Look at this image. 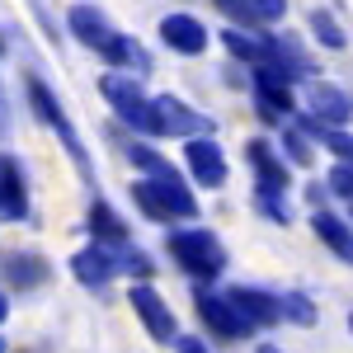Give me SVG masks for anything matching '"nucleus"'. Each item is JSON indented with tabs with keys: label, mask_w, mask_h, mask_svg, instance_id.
<instances>
[{
	"label": "nucleus",
	"mask_w": 353,
	"mask_h": 353,
	"mask_svg": "<svg viewBox=\"0 0 353 353\" xmlns=\"http://www.w3.org/2000/svg\"><path fill=\"white\" fill-rule=\"evenodd\" d=\"M132 203L151 221H189V217H198V198L184 189L179 174H161V179L146 174V179H137L132 184Z\"/></svg>",
	"instance_id": "obj_1"
},
{
	"label": "nucleus",
	"mask_w": 353,
	"mask_h": 353,
	"mask_svg": "<svg viewBox=\"0 0 353 353\" xmlns=\"http://www.w3.org/2000/svg\"><path fill=\"white\" fill-rule=\"evenodd\" d=\"M99 90H104V99L113 104V113L128 123V128H137L141 137H161V118H156V99L141 90V81L137 76H123V71H109L104 81H99Z\"/></svg>",
	"instance_id": "obj_2"
},
{
	"label": "nucleus",
	"mask_w": 353,
	"mask_h": 353,
	"mask_svg": "<svg viewBox=\"0 0 353 353\" xmlns=\"http://www.w3.org/2000/svg\"><path fill=\"white\" fill-rule=\"evenodd\" d=\"M170 259L189 273V278H198V283H212V278H221V269H226L221 241L212 236V231H198V226L170 231Z\"/></svg>",
	"instance_id": "obj_3"
},
{
	"label": "nucleus",
	"mask_w": 353,
	"mask_h": 353,
	"mask_svg": "<svg viewBox=\"0 0 353 353\" xmlns=\"http://www.w3.org/2000/svg\"><path fill=\"white\" fill-rule=\"evenodd\" d=\"M292 71H283V66H254V94H259V113L269 118V123H283L288 113H292Z\"/></svg>",
	"instance_id": "obj_4"
},
{
	"label": "nucleus",
	"mask_w": 353,
	"mask_h": 353,
	"mask_svg": "<svg viewBox=\"0 0 353 353\" xmlns=\"http://www.w3.org/2000/svg\"><path fill=\"white\" fill-rule=\"evenodd\" d=\"M193 306H198V316H203V325L212 330V334H221V339H241V334H250V316H245L241 306L231 297H212L208 288H198L193 292Z\"/></svg>",
	"instance_id": "obj_5"
},
{
	"label": "nucleus",
	"mask_w": 353,
	"mask_h": 353,
	"mask_svg": "<svg viewBox=\"0 0 353 353\" xmlns=\"http://www.w3.org/2000/svg\"><path fill=\"white\" fill-rule=\"evenodd\" d=\"M28 104H33V113H38V118H43V123H48V128H52V132L61 137V141H66L71 161H76V165L85 170V146H81V137H76V128H71L66 109H61V104L52 99V90H48L43 81H28Z\"/></svg>",
	"instance_id": "obj_6"
},
{
	"label": "nucleus",
	"mask_w": 353,
	"mask_h": 353,
	"mask_svg": "<svg viewBox=\"0 0 353 353\" xmlns=\"http://www.w3.org/2000/svg\"><path fill=\"white\" fill-rule=\"evenodd\" d=\"M184 161H189V174L203 189H221V184H226V156H221V146L212 137H189Z\"/></svg>",
	"instance_id": "obj_7"
},
{
	"label": "nucleus",
	"mask_w": 353,
	"mask_h": 353,
	"mask_svg": "<svg viewBox=\"0 0 353 353\" xmlns=\"http://www.w3.org/2000/svg\"><path fill=\"white\" fill-rule=\"evenodd\" d=\"M128 301H132V311L141 316V325H146V334H151V339H161V344H170V339H174V311L161 301V292H156V288L137 283Z\"/></svg>",
	"instance_id": "obj_8"
},
{
	"label": "nucleus",
	"mask_w": 353,
	"mask_h": 353,
	"mask_svg": "<svg viewBox=\"0 0 353 353\" xmlns=\"http://www.w3.org/2000/svg\"><path fill=\"white\" fill-rule=\"evenodd\" d=\"M161 43L179 57H198V52H208V28L198 24L193 14H165L161 19Z\"/></svg>",
	"instance_id": "obj_9"
},
{
	"label": "nucleus",
	"mask_w": 353,
	"mask_h": 353,
	"mask_svg": "<svg viewBox=\"0 0 353 353\" xmlns=\"http://www.w3.org/2000/svg\"><path fill=\"white\" fill-rule=\"evenodd\" d=\"M156 118H161V137H203V128H212L174 94H156Z\"/></svg>",
	"instance_id": "obj_10"
},
{
	"label": "nucleus",
	"mask_w": 353,
	"mask_h": 353,
	"mask_svg": "<svg viewBox=\"0 0 353 353\" xmlns=\"http://www.w3.org/2000/svg\"><path fill=\"white\" fill-rule=\"evenodd\" d=\"M71 273L81 278L85 288H104L113 273H123V269H118V254H113L109 245L94 241V245H85V250H76V254H71Z\"/></svg>",
	"instance_id": "obj_11"
},
{
	"label": "nucleus",
	"mask_w": 353,
	"mask_h": 353,
	"mask_svg": "<svg viewBox=\"0 0 353 353\" xmlns=\"http://www.w3.org/2000/svg\"><path fill=\"white\" fill-rule=\"evenodd\" d=\"M306 109L316 113L321 123H330V128H344V123L353 118V99L339 90V85L311 81V90H306Z\"/></svg>",
	"instance_id": "obj_12"
},
{
	"label": "nucleus",
	"mask_w": 353,
	"mask_h": 353,
	"mask_svg": "<svg viewBox=\"0 0 353 353\" xmlns=\"http://www.w3.org/2000/svg\"><path fill=\"white\" fill-rule=\"evenodd\" d=\"M245 161H250V170H254V189H288V165H283V156L273 151L264 137H254V141H245Z\"/></svg>",
	"instance_id": "obj_13"
},
{
	"label": "nucleus",
	"mask_w": 353,
	"mask_h": 353,
	"mask_svg": "<svg viewBox=\"0 0 353 353\" xmlns=\"http://www.w3.org/2000/svg\"><path fill=\"white\" fill-rule=\"evenodd\" d=\"M66 24H71V33L81 38L85 48H94V52H104V48L113 43V33H118V28L104 19V10H94V5H71Z\"/></svg>",
	"instance_id": "obj_14"
},
{
	"label": "nucleus",
	"mask_w": 353,
	"mask_h": 353,
	"mask_svg": "<svg viewBox=\"0 0 353 353\" xmlns=\"http://www.w3.org/2000/svg\"><path fill=\"white\" fill-rule=\"evenodd\" d=\"M226 297L241 306L245 316H250V325H278L283 321V297H273V292H264V288H231Z\"/></svg>",
	"instance_id": "obj_15"
},
{
	"label": "nucleus",
	"mask_w": 353,
	"mask_h": 353,
	"mask_svg": "<svg viewBox=\"0 0 353 353\" xmlns=\"http://www.w3.org/2000/svg\"><path fill=\"white\" fill-rule=\"evenodd\" d=\"M28 217V189L14 161H0V221H24Z\"/></svg>",
	"instance_id": "obj_16"
},
{
	"label": "nucleus",
	"mask_w": 353,
	"mask_h": 353,
	"mask_svg": "<svg viewBox=\"0 0 353 353\" xmlns=\"http://www.w3.org/2000/svg\"><path fill=\"white\" fill-rule=\"evenodd\" d=\"M0 273H5V283L10 288H19V292H28V288H38L43 278H48V259L43 254H28V250H10L5 259H0Z\"/></svg>",
	"instance_id": "obj_17"
},
{
	"label": "nucleus",
	"mask_w": 353,
	"mask_h": 353,
	"mask_svg": "<svg viewBox=\"0 0 353 353\" xmlns=\"http://www.w3.org/2000/svg\"><path fill=\"white\" fill-rule=\"evenodd\" d=\"M311 231L321 236V241L344 259V264H353V226L344 217H334V212H325V208H316V217H311Z\"/></svg>",
	"instance_id": "obj_18"
},
{
	"label": "nucleus",
	"mask_w": 353,
	"mask_h": 353,
	"mask_svg": "<svg viewBox=\"0 0 353 353\" xmlns=\"http://www.w3.org/2000/svg\"><path fill=\"white\" fill-rule=\"evenodd\" d=\"M90 236L99 245H109V250H123V245H128V226H123V217L113 212L104 198L90 203Z\"/></svg>",
	"instance_id": "obj_19"
},
{
	"label": "nucleus",
	"mask_w": 353,
	"mask_h": 353,
	"mask_svg": "<svg viewBox=\"0 0 353 353\" xmlns=\"http://www.w3.org/2000/svg\"><path fill=\"white\" fill-rule=\"evenodd\" d=\"M99 57H104V61H113V66H123V71H137V76H146V71H151V57L141 52V43H137V38H128V33H113V43Z\"/></svg>",
	"instance_id": "obj_20"
},
{
	"label": "nucleus",
	"mask_w": 353,
	"mask_h": 353,
	"mask_svg": "<svg viewBox=\"0 0 353 353\" xmlns=\"http://www.w3.org/2000/svg\"><path fill=\"white\" fill-rule=\"evenodd\" d=\"M311 33H316V43L321 48H330V52H344V28H339V19L330 14V10H311Z\"/></svg>",
	"instance_id": "obj_21"
},
{
	"label": "nucleus",
	"mask_w": 353,
	"mask_h": 353,
	"mask_svg": "<svg viewBox=\"0 0 353 353\" xmlns=\"http://www.w3.org/2000/svg\"><path fill=\"white\" fill-rule=\"evenodd\" d=\"M128 156H132V165L141 170V174H156V179H161V174H174V165L165 161V156H156L146 141H132V151H128Z\"/></svg>",
	"instance_id": "obj_22"
},
{
	"label": "nucleus",
	"mask_w": 353,
	"mask_h": 353,
	"mask_svg": "<svg viewBox=\"0 0 353 353\" xmlns=\"http://www.w3.org/2000/svg\"><path fill=\"white\" fill-rule=\"evenodd\" d=\"M283 321H292V325H311L316 321V306L306 292H283Z\"/></svg>",
	"instance_id": "obj_23"
},
{
	"label": "nucleus",
	"mask_w": 353,
	"mask_h": 353,
	"mask_svg": "<svg viewBox=\"0 0 353 353\" xmlns=\"http://www.w3.org/2000/svg\"><path fill=\"white\" fill-rule=\"evenodd\" d=\"M283 151H288V161H292V165H311V141H306V132H301L297 123L283 128Z\"/></svg>",
	"instance_id": "obj_24"
},
{
	"label": "nucleus",
	"mask_w": 353,
	"mask_h": 353,
	"mask_svg": "<svg viewBox=\"0 0 353 353\" xmlns=\"http://www.w3.org/2000/svg\"><path fill=\"white\" fill-rule=\"evenodd\" d=\"M212 5H217L236 28H254V24H259V14H254V5H250V0H212Z\"/></svg>",
	"instance_id": "obj_25"
},
{
	"label": "nucleus",
	"mask_w": 353,
	"mask_h": 353,
	"mask_svg": "<svg viewBox=\"0 0 353 353\" xmlns=\"http://www.w3.org/2000/svg\"><path fill=\"white\" fill-rule=\"evenodd\" d=\"M254 198H259V212H264L269 221L288 226V217H292V212H288V203H283V193H278V189H254Z\"/></svg>",
	"instance_id": "obj_26"
},
{
	"label": "nucleus",
	"mask_w": 353,
	"mask_h": 353,
	"mask_svg": "<svg viewBox=\"0 0 353 353\" xmlns=\"http://www.w3.org/2000/svg\"><path fill=\"white\" fill-rule=\"evenodd\" d=\"M321 146H325V151H334V156H339V165H353V137L344 132V128H325Z\"/></svg>",
	"instance_id": "obj_27"
},
{
	"label": "nucleus",
	"mask_w": 353,
	"mask_h": 353,
	"mask_svg": "<svg viewBox=\"0 0 353 353\" xmlns=\"http://www.w3.org/2000/svg\"><path fill=\"white\" fill-rule=\"evenodd\" d=\"M118 269H123V273H137V278H146V273H151V259H146L141 250H132V245H123V250H118Z\"/></svg>",
	"instance_id": "obj_28"
},
{
	"label": "nucleus",
	"mask_w": 353,
	"mask_h": 353,
	"mask_svg": "<svg viewBox=\"0 0 353 353\" xmlns=\"http://www.w3.org/2000/svg\"><path fill=\"white\" fill-rule=\"evenodd\" d=\"M330 193L353 198V165H334V170H330Z\"/></svg>",
	"instance_id": "obj_29"
},
{
	"label": "nucleus",
	"mask_w": 353,
	"mask_h": 353,
	"mask_svg": "<svg viewBox=\"0 0 353 353\" xmlns=\"http://www.w3.org/2000/svg\"><path fill=\"white\" fill-rule=\"evenodd\" d=\"M250 5H254L259 24H273V19H283V14H288V0H250Z\"/></svg>",
	"instance_id": "obj_30"
},
{
	"label": "nucleus",
	"mask_w": 353,
	"mask_h": 353,
	"mask_svg": "<svg viewBox=\"0 0 353 353\" xmlns=\"http://www.w3.org/2000/svg\"><path fill=\"white\" fill-rule=\"evenodd\" d=\"M179 353H208L203 339H179Z\"/></svg>",
	"instance_id": "obj_31"
},
{
	"label": "nucleus",
	"mask_w": 353,
	"mask_h": 353,
	"mask_svg": "<svg viewBox=\"0 0 353 353\" xmlns=\"http://www.w3.org/2000/svg\"><path fill=\"white\" fill-rule=\"evenodd\" d=\"M325 189H330V184H325ZM325 189H321V184H311V189H306V198H311V203L321 208V203H325Z\"/></svg>",
	"instance_id": "obj_32"
},
{
	"label": "nucleus",
	"mask_w": 353,
	"mask_h": 353,
	"mask_svg": "<svg viewBox=\"0 0 353 353\" xmlns=\"http://www.w3.org/2000/svg\"><path fill=\"white\" fill-rule=\"evenodd\" d=\"M259 353H283V349H278V344H259Z\"/></svg>",
	"instance_id": "obj_33"
},
{
	"label": "nucleus",
	"mask_w": 353,
	"mask_h": 353,
	"mask_svg": "<svg viewBox=\"0 0 353 353\" xmlns=\"http://www.w3.org/2000/svg\"><path fill=\"white\" fill-rule=\"evenodd\" d=\"M5 316H10V301H5V297H0V321H5Z\"/></svg>",
	"instance_id": "obj_34"
},
{
	"label": "nucleus",
	"mask_w": 353,
	"mask_h": 353,
	"mask_svg": "<svg viewBox=\"0 0 353 353\" xmlns=\"http://www.w3.org/2000/svg\"><path fill=\"white\" fill-rule=\"evenodd\" d=\"M0 353H5V339H0Z\"/></svg>",
	"instance_id": "obj_35"
},
{
	"label": "nucleus",
	"mask_w": 353,
	"mask_h": 353,
	"mask_svg": "<svg viewBox=\"0 0 353 353\" xmlns=\"http://www.w3.org/2000/svg\"><path fill=\"white\" fill-rule=\"evenodd\" d=\"M349 330H353V316H349Z\"/></svg>",
	"instance_id": "obj_36"
},
{
	"label": "nucleus",
	"mask_w": 353,
	"mask_h": 353,
	"mask_svg": "<svg viewBox=\"0 0 353 353\" xmlns=\"http://www.w3.org/2000/svg\"><path fill=\"white\" fill-rule=\"evenodd\" d=\"M0 52H5V43H0Z\"/></svg>",
	"instance_id": "obj_37"
},
{
	"label": "nucleus",
	"mask_w": 353,
	"mask_h": 353,
	"mask_svg": "<svg viewBox=\"0 0 353 353\" xmlns=\"http://www.w3.org/2000/svg\"><path fill=\"white\" fill-rule=\"evenodd\" d=\"M349 208H353V198H349Z\"/></svg>",
	"instance_id": "obj_38"
}]
</instances>
